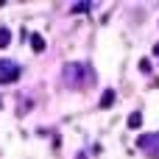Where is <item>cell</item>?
<instances>
[{
	"instance_id": "obj_1",
	"label": "cell",
	"mask_w": 159,
	"mask_h": 159,
	"mask_svg": "<svg viewBox=\"0 0 159 159\" xmlns=\"http://www.w3.org/2000/svg\"><path fill=\"white\" fill-rule=\"evenodd\" d=\"M61 75H64V84L70 89H87V87L95 84V70L84 61H67Z\"/></svg>"
},
{
	"instance_id": "obj_2",
	"label": "cell",
	"mask_w": 159,
	"mask_h": 159,
	"mask_svg": "<svg viewBox=\"0 0 159 159\" xmlns=\"http://www.w3.org/2000/svg\"><path fill=\"white\" fill-rule=\"evenodd\" d=\"M137 148L148 151L151 159H159V131H154V134H140L137 137Z\"/></svg>"
},
{
	"instance_id": "obj_3",
	"label": "cell",
	"mask_w": 159,
	"mask_h": 159,
	"mask_svg": "<svg viewBox=\"0 0 159 159\" xmlns=\"http://www.w3.org/2000/svg\"><path fill=\"white\" fill-rule=\"evenodd\" d=\"M20 78V64L11 59H0V84H14Z\"/></svg>"
},
{
	"instance_id": "obj_4",
	"label": "cell",
	"mask_w": 159,
	"mask_h": 159,
	"mask_svg": "<svg viewBox=\"0 0 159 159\" xmlns=\"http://www.w3.org/2000/svg\"><path fill=\"white\" fill-rule=\"evenodd\" d=\"M115 89H103V95H101V109H112V103H115Z\"/></svg>"
},
{
	"instance_id": "obj_5",
	"label": "cell",
	"mask_w": 159,
	"mask_h": 159,
	"mask_svg": "<svg viewBox=\"0 0 159 159\" xmlns=\"http://www.w3.org/2000/svg\"><path fill=\"white\" fill-rule=\"evenodd\" d=\"M31 48H34V53H42L45 50V36L42 34H31Z\"/></svg>"
},
{
	"instance_id": "obj_6",
	"label": "cell",
	"mask_w": 159,
	"mask_h": 159,
	"mask_svg": "<svg viewBox=\"0 0 159 159\" xmlns=\"http://www.w3.org/2000/svg\"><path fill=\"white\" fill-rule=\"evenodd\" d=\"M140 126H143V115L140 112H131L129 115V129H140Z\"/></svg>"
},
{
	"instance_id": "obj_7",
	"label": "cell",
	"mask_w": 159,
	"mask_h": 159,
	"mask_svg": "<svg viewBox=\"0 0 159 159\" xmlns=\"http://www.w3.org/2000/svg\"><path fill=\"white\" fill-rule=\"evenodd\" d=\"M8 42H11V34H8V28H0V48H8Z\"/></svg>"
},
{
	"instance_id": "obj_8",
	"label": "cell",
	"mask_w": 159,
	"mask_h": 159,
	"mask_svg": "<svg viewBox=\"0 0 159 159\" xmlns=\"http://www.w3.org/2000/svg\"><path fill=\"white\" fill-rule=\"evenodd\" d=\"M89 8H92V3H75V6H73V11H75V14H81V11H89Z\"/></svg>"
},
{
	"instance_id": "obj_9",
	"label": "cell",
	"mask_w": 159,
	"mask_h": 159,
	"mask_svg": "<svg viewBox=\"0 0 159 159\" xmlns=\"http://www.w3.org/2000/svg\"><path fill=\"white\" fill-rule=\"evenodd\" d=\"M140 70H143V73H151V61L143 59V61H140Z\"/></svg>"
},
{
	"instance_id": "obj_10",
	"label": "cell",
	"mask_w": 159,
	"mask_h": 159,
	"mask_svg": "<svg viewBox=\"0 0 159 159\" xmlns=\"http://www.w3.org/2000/svg\"><path fill=\"white\" fill-rule=\"evenodd\" d=\"M75 159H87V154H84V151H78V154H75Z\"/></svg>"
}]
</instances>
